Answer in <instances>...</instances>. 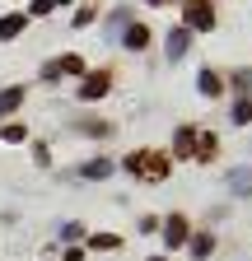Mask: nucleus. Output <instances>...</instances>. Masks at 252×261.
I'll return each mask as SVG.
<instances>
[{
    "mask_svg": "<svg viewBox=\"0 0 252 261\" xmlns=\"http://www.w3.org/2000/svg\"><path fill=\"white\" fill-rule=\"evenodd\" d=\"M56 75H84V61L80 56H56L42 65V80H56Z\"/></svg>",
    "mask_w": 252,
    "mask_h": 261,
    "instance_id": "20e7f679",
    "label": "nucleus"
},
{
    "mask_svg": "<svg viewBox=\"0 0 252 261\" xmlns=\"http://www.w3.org/2000/svg\"><path fill=\"white\" fill-rule=\"evenodd\" d=\"M84 233V224H61V238H66V243H75Z\"/></svg>",
    "mask_w": 252,
    "mask_h": 261,
    "instance_id": "a211bd4d",
    "label": "nucleus"
},
{
    "mask_svg": "<svg viewBox=\"0 0 252 261\" xmlns=\"http://www.w3.org/2000/svg\"><path fill=\"white\" fill-rule=\"evenodd\" d=\"M56 5H61V0H33V5H28V10H33V14H52Z\"/></svg>",
    "mask_w": 252,
    "mask_h": 261,
    "instance_id": "6ab92c4d",
    "label": "nucleus"
},
{
    "mask_svg": "<svg viewBox=\"0 0 252 261\" xmlns=\"http://www.w3.org/2000/svg\"><path fill=\"white\" fill-rule=\"evenodd\" d=\"M19 33H23V14H5V19H0V42L19 38Z\"/></svg>",
    "mask_w": 252,
    "mask_h": 261,
    "instance_id": "f8f14e48",
    "label": "nucleus"
},
{
    "mask_svg": "<svg viewBox=\"0 0 252 261\" xmlns=\"http://www.w3.org/2000/svg\"><path fill=\"white\" fill-rule=\"evenodd\" d=\"M164 238H168V247H182L187 243V219L182 215H168L164 219Z\"/></svg>",
    "mask_w": 252,
    "mask_h": 261,
    "instance_id": "39448f33",
    "label": "nucleus"
},
{
    "mask_svg": "<svg viewBox=\"0 0 252 261\" xmlns=\"http://www.w3.org/2000/svg\"><path fill=\"white\" fill-rule=\"evenodd\" d=\"M112 89V75L108 70H93V75H84V84H80V98L84 103H98V98Z\"/></svg>",
    "mask_w": 252,
    "mask_h": 261,
    "instance_id": "7ed1b4c3",
    "label": "nucleus"
},
{
    "mask_svg": "<svg viewBox=\"0 0 252 261\" xmlns=\"http://www.w3.org/2000/svg\"><path fill=\"white\" fill-rule=\"evenodd\" d=\"M196 84H201V93H206V98H219V93H224V84H219V75H215V70H201V75H196Z\"/></svg>",
    "mask_w": 252,
    "mask_h": 261,
    "instance_id": "9d476101",
    "label": "nucleus"
},
{
    "mask_svg": "<svg viewBox=\"0 0 252 261\" xmlns=\"http://www.w3.org/2000/svg\"><path fill=\"white\" fill-rule=\"evenodd\" d=\"M234 84H238L243 93H252V70H238V75H234Z\"/></svg>",
    "mask_w": 252,
    "mask_h": 261,
    "instance_id": "aec40b11",
    "label": "nucleus"
},
{
    "mask_svg": "<svg viewBox=\"0 0 252 261\" xmlns=\"http://www.w3.org/2000/svg\"><path fill=\"white\" fill-rule=\"evenodd\" d=\"M23 103V89H5V93H0V117H5V112H14Z\"/></svg>",
    "mask_w": 252,
    "mask_h": 261,
    "instance_id": "ddd939ff",
    "label": "nucleus"
},
{
    "mask_svg": "<svg viewBox=\"0 0 252 261\" xmlns=\"http://www.w3.org/2000/svg\"><path fill=\"white\" fill-rule=\"evenodd\" d=\"M108 28H112V33H117V28H131V14H126V10H117V14L108 19Z\"/></svg>",
    "mask_w": 252,
    "mask_h": 261,
    "instance_id": "f3484780",
    "label": "nucleus"
},
{
    "mask_svg": "<svg viewBox=\"0 0 252 261\" xmlns=\"http://www.w3.org/2000/svg\"><path fill=\"white\" fill-rule=\"evenodd\" d=\"M192 252H196V256H210V252H215V238H210V233H196V238H192Z\"/></svg>",
    "mask_w": 252,
    "mask_h": 261,
    "instance_id": "2eb2a0df",
    "label": "nucleus"
},
{
    "mask_svg": "<svg viewBox=\"0 0 252 261\" xmlns=\"http://www.w3.org/2000/svg\"><path fill=\"white\" fill-rule=\"evenodd\" d=\"M234 121H238V126L252 121V98H238V103H234Z\"/></svg>",
    "mask_w": 252,
    "mask_h": 261,
    "instance_id": "4468645a",
    "label": "nucleus"
},
{
    "mask_svg": "<svg viewBox=\"0 0 252 261\" xmlns=\"http://www.w3.org/2000/svg\"><path fill=\"white\" fill-rule=\"evenodd\" d=\"M187 42H192V33H187V28H173V33H168V47H164L168 61H182V56H187Z\"/></svg>",
    "mask_w": 252,
    "mask_h": 261,
    "instance_id": "423d86ee",
    "label": "nucleus"
},
{
    "mask_svg": "<svg viewBox=\"0 0 252 261\" xmlns=\"http://www.w3.org/2000/svg\"><path fill=\"white\" fill-rule=\"evenodd\" d=\"M229 187H234V196H252V168H234Z\"/></svg>",
    "mask_w": 252,
    "mask_h": 261,
    "instance_id": "1a4fd4ad",
    "label": "nucleus"
},
{
    "mask_svg": "<svg viewBox=\"0 0 252 261\" xmlns=\"http://www.w3.org/2000/svg\"><path fill=\"white\" fill-rule=\"evenodd\" d=\"M192 145H196V130H192V126H178V136H173L178 159H192Z\"/></svg>",
    "mask_w": 252,
    "mask_h": 261,
    "instance_id": "0eeeda50",
    "label": "nucleus"
},
{
    "mask_svg": "<svg viewBox=\"0 0 252 261\" xmlns=\"http://www.w3.org/2000/svg\"><path fill=\"white\" fill-rule=\"evenodd\" d=\"M89 247H98V252H112V247H117V238H112V233H93V238H89Z\"/></svg>",
    "mask_w": 252,
    "mask_h": 261,
    "instance_id": "dca6fc26",
    "label": "nucleus"
},
{
    "mask_svg": "<svg viewBox=\"0 0 252 261\" xmlns=\"http://www.w3.org/2000/svg\"><path fill=\"white\" fill-rule=\"evenodd\" d=\"M126 47H131V51H145V47H149V28L131 23V28H126Z\"/></svg>",
    "mask_w": 252,
    "mask_h": 261,
    "instance_id": "9b49d317",
    "label": "nucleus"
},
{
    "mask_svg": "<svg viewBox=\"0 0 252 261\" xmlns=\"http://www.w3.org/2000/svg\"><path fill=\"white\" fill-rule=\"evenodd\" d=\"M187 33H210L215 28V10H210V0H192L187 5V23H182Z\"/></svg>",
    "mask_w": 252,
    "mask_h": 261,
    "instance_id": "f03ea898",
    "label": "nucleus"
},
{
    "mask_svg": "<svg viewBox=\"0 0 252 261\" xmlns=\"http://www.w3.org/2000/svg\"><path fill=\"white\" fill-rule=\"evenodd\" d=\"M112 173V159H93V163H84V168H80V177H89V182H103Z\"/></svg>",
    "mask_w": 252,
    "mask_h": 261,
    "instance_id": "6e6552de",
    "label": "nucleus"
},
{
    "mask_svg": "<svg viewBox=\"0 0 252 261\" xmlns=\"http://www.w3.org/2000/svg\"><path fill=\"white\" fill-rule=\"evenodd\" d=\"M126 168H131L136 177H168V159H154L149 149H140V154L126 159Z\"/></svg>",
    "mask_w": 252,
    "mask_h": 261,
    "instance_id": "f257e3e1",
    "label": "nucleus"
}]
</instances>
